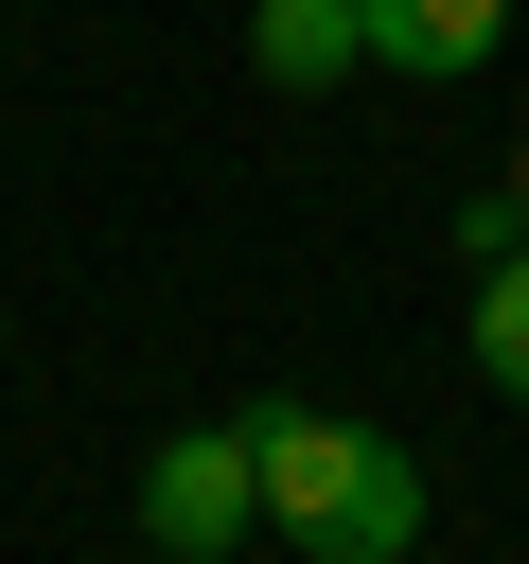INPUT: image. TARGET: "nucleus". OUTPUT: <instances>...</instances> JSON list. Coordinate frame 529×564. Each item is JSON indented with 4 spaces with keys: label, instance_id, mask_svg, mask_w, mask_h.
<instances>
[{
    "label": "nucleus",
    "instance_id": "4",
    "mask_svg": "<svg viewBox=\"0 0 529 564\" xmlns=\"http://www.w3.org/2000/svg\"><path fill=\"white\" fill-rule=\"evenodd\" d=\"M247 70H264V88H335V70H370V0H247Z\"/></svg>",
    "mask_w": 529,
    "mask_h": 564
},
{
    "label": "nucleus",
    "instance_id": "5",
    "mask_svg": "<svg viewBox=\"0 0 529 564\" xmlns=\"http://www.w3.org/2000/svg\"><path fill=\"white\" fill-rule=\"evenodd\" d=\"M458 352H476V388H494V405H529V247H494V264H476Z\"/></svg>",
    "mask_w": 529,
    "mask_h": 564
},
{
    "label": "nucleus",
    "instance_id": "2",
    "mask_svg": "<svg viewBox=\"0 0 529 564\" xmlns=\"http://www.w3.org/2000/svg\"><path fill=\"white\" fill-rule=\"evenodd\" d=\"M264 529V441L247 423H176L159 458H141V546L159 564H229Z\"/></svg>",
    "mask_w": 529,
    "mask_h": 564
},
{
    "label": "nucleus",
    "instance_id": "7",
    "mask_svg": "<svg viewBox=\"0 0 529 564\" xmlns=\"http://www.w3.org/2000/svg\"><path fill=\"white\" fill-rule=\"evenodd\" d=\"M511 194H529V141H511Z\"/></svg>",
    "mask_w": 529,
    "mask_h": 564
},
{
    "label": "nucleus",
    "instance_id": "6",
    "mask_svg": "<svg viewBox=\"0 0 529 564\" xmlns=\"http://www.w3.org/2000/svg\"><path fill=\"white\" fill-rule=\"evenodd\" d=\"M494 247H529V194L494 176V194H458V264H494Z\"/></svg>",
    "mask_w": 529,
    "mask_h": 564
},
{
    "label": "nucleus",
    "instance_id": "3",
    "mask_svg": "<svg viewBox=\"0 0 529 564\" xmlns=\"http://www.w3.org/2000/svg\"><path fill=\"white\" fill-rule=\"evenodd\" d=\"M494 35H511V0H370V70H406V88L494 70Z\"/></svg>",
    "mask_w": 529,
    "mask_h": 564
},
{
    "label": "nucleus",
    "instance_id": "1",
    "mask_svg": "<svg viewBox=\"0 0 529 564\" xmlns=\"http://www.w3.org/2000/svg\"><path fill=\"white\" fill-rule=\"evenodd\" d=\"M247 441H264V529L300 564H406L423 546V458L388 423H353V405H247Z\"/></svg>",
    "mask_w": 529,
    "mask_h": 564
}]
</instances>
